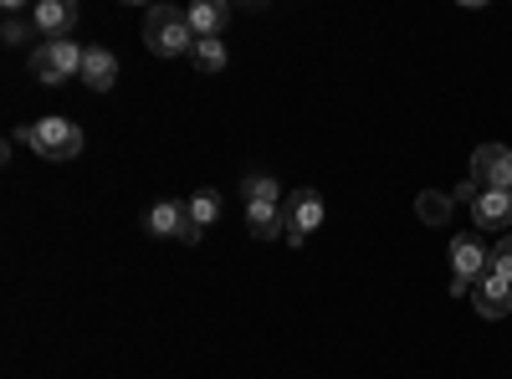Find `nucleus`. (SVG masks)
Returning <instances> with one entry per match:
<instances>
[{"label":"nucleus","instance_id":"obj_5","mask_svg":"<svg viewBox=\"0 0 512 379\" xmlns=\"http://www.w3.org/2000/svg\"><path fill=\"white\" fill-rule=\"evenodd\" d=\"M472 185L477 190H512V149L507 144H482L472 154Z\"/></svg>","mask_w":512,"mask_h":379},{"label":"nucleus","instance_id":"obj_11","mask_svg":"<svg viewBox=\"0 0 512 379\" xmlns=\"http://www.w3.org/2000/svg\"><path fill=\"white\" fill-rule=\"evenodd\" d=\"M185 21H190L195 41L221 36V31H226V21H231V6H221V0H195V6L185 11Z\"/></svg>","mask_w":512,"mask_h":379},{"label":"nucleus","instance_id":"obj_9","mask_svg":"<svg viewBox=\"0 0 512 379\" xmlns=\"http://www.w3.org/2000/svg\"><path fill=\"white\" fill-rule=\"evenodd\" d=\"M472 303H477L482 318H507V313H512V282L497 277V272H487V277L477 282V292H472Z\"/></svg>","mask_w":512,"mask_h":379},{"label":"nucleus","instance_id":"obj_14","mask_svg":"<svg viewBox=\"0 0 512 379\" xmlns=\"http://www.w3.org/2000/svg\"><path fill=\"white\" fill-rule=\"evenodd\" d=\"M241 195H246V205H282V190H277L272 175H246Z\"/></svg>","mask_w":512,"mask_h":379},{"label":"nucleus","instance_id":"obj_2","mask_svg":"<svg viewBox=\"0 0 512 379\" xmlns=\"http://www.w3.org/2000/svg\"><path fill=\"white\" fill-rule=\"evenodd\" d=\"M21 139L52 164H72L82 154V129L72 118H41V123H31V129H21Z\"/></svg>","mask_w":512,"mask_h":379},{"label":"nucleus","instance_id":"obj_1","mask_svg":"<svg viewBox=\"0 0 512 379\" xmlns=\"http://www.w3.org/2000/svg\"><path fill=\"white\" fill-rule=\"evenodd\" d=\"M144 47H149L154 57H190V52H195V31H190L185 11L154 6V11L144 16Z\"/></svg>","mask_w":512,"mask_h":379},{"label":"nucleus","instance_id":"obj_7","mask_svg":"<svg viewBox=\"0 0 512 379\" xmlns=\"http://www.w3.org/2000/svg\"><path fill=\"white\" fill-rule=\"evenodd\" d=\"M31 26L47 36V41H72V26H77V6L72 0H41L31 11Z\"/></svg>","mask_w":512,"mask_h":379},{"label":"nucleus","instance_id":"obj_15","mask_svg":"<svg viewBox=\"0 0 512 379\" xmlns=\"http://www.w3.org/2000/svg\"><path fill=\"white\" fill-rule=\"evenodd\" d=\"M190 62H195L200 72H221V67H226V41H221V36H205V41H195Z\"/></svg>","mask_w":512,"mask_h":379},{"label":"nucleus","instance_id":"obj_13","mask_svg":"<svg viewBox=\"0 0 512 379\" xmlns=\"http://www.w3.org/2000/svg\"><path fill=\"white\" fill-rule=\"evenodd\" d=\"M246 226L256 241H287V216L282 205H246Z\"/></svg>","mask_w":512,"mask_h":379},{"label":"nucleus","instance_id":"obj_8","mask_svg":"<svg viewBox=\"0 0 512 379\" xmlns=\"http://www.w3.org/2000/svg\"><path fill=\"white\" fill-rule=\"evenodd\" d=\"M472 221L482 231H507L512 226V190H482L472 200Z\"/></svg>","mask_w":512,"mask_h":379},{"label":"nucleus","instance_id":"obj_16","mask_svg":"<svg viewBox=\"0 0 512 379\" xmlns=\"http://www.w3.org/2000/svg\"><path fill=\"white\" fill-rule=\"evenodd\" d=\"M415 210H420V221H425V226H446V221H451V195L425 190V195L415 200Z\"/></svg>","mask_w":512,"mask_h":379},{"label":"nucleus","instance_id":"obj_19","mask_svg":"<svg viewBox=\"0 0 512 379\" xmlns=\"http://www.w3.org/2000/svg\"><path fill=\"white\" fill-rule=\"evenodd\" d=\"M6 41H26V26L21 21H6Z\"/></svg>","mask_w":512,"mask_h":379},{"label":"nucleus","instance_id":"obj_10","mask_svg":"<svg viewBox=\"0 0 512 379\" xmlns=\"http://www.w3.org/2000/svg\"><path fill=\"white\" fill-rule=\"evenodd\" d=\"M185 221H190L185 200H154V205L144 210V231H149V236H175V241H180Z\"/></svg>","mask_w":512,"mask_h":379},{"label":"nucleus","instance_id":"obj_4","mask_svg":"<svg viewBox=\"0 0 512 379\" xmlns=\"http://www.w3.org/2000/svg\"><path fill=\"white\" fill-rule=\"evenodd\" d=\"M282 216H287V246H303L323 226V195L318 190H292L282 200Z\"/></svg>","mask_w":512,"mask_h":379},{"label":"nucleus","instance_id":"obj_12","mask_svg":"<svg viewBox=\"0 0 512 379\" xmlns=\"http://www.w3.org/2000/svg\"><path fill=\"white\" fill-rule=\"evenodd\" d=\"M82 82H88L93 93H108L118 82V57L108 47H88V57H82Z\"/></svg>","mask_w":512,"mask_h":379},{"label":"nucleus","instance_id":"obj_17","mask_svg":"<svg viewBox=\"0 0 512 379\" xmlns=\"http://www.w3.org/2000/svg\"><path fill=\"white\" fill-rule=\"evenodd\" d=\"M185 210H190V221L205 231L210 221L221 216V195H216V190H195V200H185Z\"/></svg>","mask_w":512,"mask_h":379},{"label":"nucleus","instance_id":"obj_3","mask_svg":"<svg viewBox=\"0 0 512 379\" xmlns=\"http://www.w3.org/2000/svg\"><path fill=\"white\" fill-rule=\"evenodd\" d=\"M82 52L77 41H41V47L31 52V72H36V82H47V88H62V82H72V77H82Z\"/></svg>","mask_w":512,"mask_h":379},{"label":"nucleus","instance_id":"obj_18","mask_svg":"<svg viewBox=\"0 0 512 379\" xmlns=\"http://www.w3.org/2000/svg\"><path fill=\"white\" fill-rule=\"evenodd\" d=\"M487 272H497V277L512 282V236H502V241L492 246V267H487Z\"/></svg>","mask_w":512,"mask_h":379},{"label":"nucleus","instance_id":"obj_6","mask_svg":"<svg viewBox=\"0 0 512 379\" xmlns=\"http://www.w3.org/2000/svg\"><path fill=\"white\" fill-rule=\"evenodd\" d=\"M487 267H492V246H482L477 236H456V241H451V277L482 282Z\"/></svg>","mask_w":512,"mask_h":379}]
</instances>
